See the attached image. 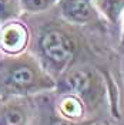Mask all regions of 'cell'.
<instances>
[{
	"instance_id": "277c9868",
	"label": "cell",
	"mask_w": 124,
	"mask_h": 125,
	"mask_svg": "<svg viewBox=\"0 0 124 125\" xmlns=\"http://www.w3.org/2000/svg\"><path fill=\"white\" fill-rule=\"evenodd\" d=\"M57 6L63 20L76 26H100L104 20L93 0H59Z\"/></svg>"
},
{
	"instance_id": "4fadbf2b",
	"label": "cell",
	"mask_w": 124,
	"mask_h": 125,
	"mask_svg": "<svg viewBox=\"0 0 124 125\" xmlns=\"http://www.w3.org/2000/svg\"><path fill=\"white\" fill-rule=\"evenodd\" d=\"M123 51H124V48H123Z\"/></svg>"
},
{
	"instance_id": "8fae6325",
	"label": "cell",
	"mask_w": 124,
	"mask_h": 125,
	"mask_svg": "<svg viewBox=\"0 0 124 125\" xmlns=\"http://www.w3.org/2000/svg\"><path fill=\"white\" fill-rule=\"evenodd\" d=\"M47 125H93L91 121H87V122H78L76 119H69V118H64L63 115H53L50 118L49 124Z\"/></svg>"
},
{
	"instance_id": "6da1fadb",
	"label": "cell",
	"mask_w": 124,
	"mask_h": 125,
	"mask_svg": "<svg viewBox=\"0 0 124 125\" xmlns=\"http://www.w3.org/2000/svg\"><path fill=\"white\" fill-rule=\"evenodd\" d=\"M34 46L46 70L63 73L83 48V37L76 24L62 17L50 19L39 26Z\"/></svg>"
},
{
	"instance_id": "8992f818",
	"label": "cell",
	"mask_w": 124,
	"mask_h": 125,
	"mask_svg": "<svg viewBox=\"0 0 124 125\" xmlns=\"http://www.w3.org/2000/svg\"><path fill=\"white\" fill-rule=\"evenodd\" d=\"M101 17L110 24H118L124 13V0H93Z\"/></svg>"
},
{
	"instance_id": "9c48e42d",
	"label": "cell",
	"mask_w": 124,
	"mask_h": 125,
	"mask_svg": "<svg viewBox=\"0 0 124 125\" xmlns=\"http://www.w3.org/2000/svg\"><path fill=\"white\" fill-rule=\"evenodd\" d=\"M19 1H20L22 11L36 14V13H41L51 9L57 4L59 0H19Z\"/></svg>"
},
{
	"instance_id": "52a82bcc",
	"label": "cell",
	"mask_w": 124,
	"mask_h": 125,
	"mask_svg": "<svg viewBox=\"0 0 124 125\" xmlns=\"http://www.w3.org/2000/svg\"><path fill=\"white\" fill-rule=\"evenodd\" d=\"M84 105L83 102L78 100L76 95H70V97H66L64 100H62L60 102V107H59V111L64 118H69V119H76L81 117V114L84 112Z\"/></svg>"
},
{
	"instance_id": "5b68a950",
	"label": "cell",
	"mask_w": 124,
	"mask_h": 125,
	"mask_svg": "<svg viewBox=\"0 0 124 125\" xmlns=\"http://www.w3.org/2000/svg\"><path fill=\"white\" fill-rule=\"evenodd\" d=\"M29 39V30L23 23L9 20V23L0 29V48L9 55L23 53Z\"/></svg>"
},
{
	"instance_id": "30bf717a",
	"label": "cell",
	"mask_w": 124,
	"mask_h": 125,
	"mask_svg": "<svg viewBox=\"0 0 124 125\" xmlns=\"http://www.w3.org/2000/svg\"><path fill=\"white\" fill-rule=\"evenodd\" d=\"M22 13L19 0H0V21L13 20Z\"/></svg>"
},
{
	"instance_id": "3957f363",
	"label": "cell",
	"mask_w": 124,
	"mask_h": 125,
	"mask_svg": "<svg viewBox=\"0 0 124 125\" xmlns=\"http://www.w3.org/2000/svg\"><path fill=\"white\" fill-rule=\"evenodd\" d=\"M64 80L69 90L76 94L86 109L93 111L100 105L104 95V83L93 68H70L66 73Z\"/></svg>"
},
{
	"instance_id": "ba28073f",
	"label": "cell",
	"mask_w": 124,
	"mask_h": 125,
	"mask_svg": "<svg viewBox=\"0 0 124 125\" xmlns=\"http://www.w3.org/2000/svg\"><path fill=\"white\" fill-rule=\"evenodd\" d=\"M3 119L7 125H26L27 122V114L22 107L19 105H7L1 111Z\"/></svg>"
},
{
	"instance_id": "7a4b0ae2",
	"label": "cell",
	"mask_w": 124,
	"mask_h": 125,
	"mask_svg": "<svg viewBox=\"0 0 124 125\" xmlns=\"http://www.w3.org/2000/svg\"><path fill=\"white\" fill-rule=\"evenodd\" d=\"M56 81L30 53H19L0 60V95H30L56 88Z\"/></svg>"
},
{
	"instance_id": "7c38bea8",
	"label": "cell",
	"mask_w": 124,
	"mask_h": 125,
	"mask_svg": "<svg viewBox=\"0 0 124 125\" xmlns=\"http://www.w3.org/2000/svg\"><path fill=\"white\" fill-rule=\"evenodd\" d=\"M120 47H121V50L124 48V13H123V30H121V41H120Z\"/></svg>"
}]
</instances>
